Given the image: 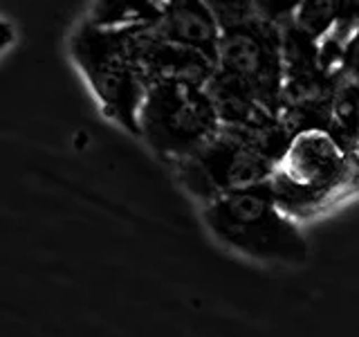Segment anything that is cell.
Here are the masks:
<instances>
[{"mask_svg": "<svg viewBox=\"0 0 359 337\" xmlns=\"http://www.w3.org/2000/svg\"><path fill=\"white\" fill-rule=\"evenodd\" d=\"M283 86V27L256 16L222 27L218 63L207 81L222 126H263L280 119Z\"/></svg>", "mask_w": 359, "mask_h": 337, "instance_id": "obj_1", "label": "cell"}, {"mask_svg": "<svg viewBox=\"0 0 359 337\" xmlns=\"http://www.w3.org/2000/svg\"><path fill=\"white\" fill-rule=\"evenodd\" d=\"M267 185L278 205L301 225L319 218L359 194L353 149L330 128H299L292 133Z\"/></svg>", "mask_w": 359, "mask_h": 337, "instance_id": "obj_2", "label": "cell"}, {"mask_svg": "<svg viewBox=\"0 0 359 337\" xmlns=\"http://www.w3.org/2000/svg\"><path fill=\"white\" fill-rule=\"evenodd\" d=\"M207 232L229 252L265 265L299 267L310 258L301 223L278 205L267 183L200 205Z\"/></svg>", "mask_w": 359, "mask_h": 337, "instance_id": "obj_3", "label": "cell"}, {"mask_svg": "<svg viewBox=\"0 0 359 337\" xmlns=\"http://www.w3.org/2000/svg\"><path fill=\"white\" fill-rule=\"evenodd\" d=\"M292 133L283 117L263 126H222L202 149L171 168L187 194L205 205L231 191L267 183Z\"/></svg>", "mask_w": 359, "mask_h": 337, "instance_id": "obj_4", "label": "cell"}, {"mask_svg": "<svg viewBox=\"0 0 359 337\" xmlns=\"http://www.w3.org/2000/svg\"><path fill=\"white\" fill-rule=\"evenodd\" d=\"M135 34L137 29L101 27L83 18L70 34L67 52L101 115L137 138L149 79L135 48Z\"/></svg>", "mask_w": 359, "mask_h": 337, "instance_id": "obj_5", "label": "cell"}, {"mask_svg": "<svg viewBox=\"0 0 359 337\" xmlns=\"http://www.w3.org/2000/svg\"><path fill=\"white\" fill-rule=\"evenodd\" d=\"M220 128L222 119L207 84L189 79H157L149 84L137 140L168 166L194 155Z\"/></svg>", "mask_w": 359, "mask_h": 337, "instance_id": "obj_6", "label": "cell"}, {"mask_svg": "<svg viewBox=\"0 0 359 337\" xmlns=\"http://www.w3.org/2000/svg\"><path fill=\"white\" fill-rule=\"evenodd\" d=\"M149 29L180 48L198 52L209 61L218 63L222 22L202 0H175L162 20Z\"/></svg>", "mask_w": 359, "mask_h": 337, "instance_id": "obj_7", "label": "cell"}, {"mask_svg": "<svg viewBox=\"0 0 359 337\" xmlns=\"http://www.w3.org/2000/svg\"><path fill=\"white\" fill-rule=\"evenodd\" d=\"M135 48H137L140 63L149 84L157 79H189V81L207 84L216 70V63L209 61L207 56L180 48V45L157 37L149 27L137 29Z\"/></svg>", "mask_w": 359, "mask_h": 337, "instance_id": "obj_8", "label": "cell"}, {"mask_svg": "<svg viewBox=\"0 0 359 337\" xmlns=\"http://www.w3.org/2000/svg\"><path fill=\"white\" fill-rule=\"evenodd\" d=\"M175 0H90L86 20L101 27L146 29L160 22Z\"/></svg>", "mask_w": 359, "mask_h": 337, "instance_id": "obj_9", "label": "cell"}, {"mask_svg": "<svg viewBox=\"0 0 359 337\" xmlns=\"http://www.w3.org/2000/svg\"><path fill=\"white\" fill-rule=\"evenodd\" d=\"M252 14L272 25L285 27L294 20V14L299 11L303 0H250Z\"/></svg>", "mask_w": 359, "mask_h": 337, "instance_id": "obj_10", "label": "cell"}, {"mask_svg": "<svg viewBox=\"0 0 359 337\" xmlns=\"http://www.w3.org/2000/svg\"><path fill=\"white\" fill-rule=\"evenodd\" d=\"M216 18L222 22V27L233 25V22H241L252 18V3L250 0H202Z\"/></svg>", "mask_w": 359, "mask_h": 337, "instance_id": "obj_11", "label": "cell"}, {"mask_svg": "<svg viewBox=\"0 0 359 337\" xmlns=\"http://www.w3.org/2000/svg\"><path fill=\"white\" fill-rule=\"evenodd\" d=\"M353 157H355V166H357V176H359V142L355 144V149H353Z\"/></svg>", "mask_w": 359, "mask_h": 337, "instance_id": "obj_12", "label": "cell"}]
</instances>
